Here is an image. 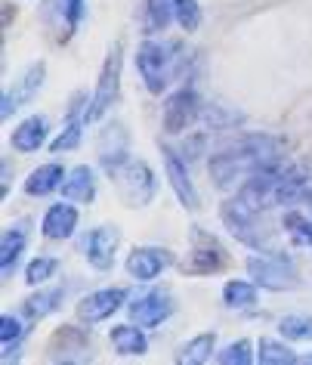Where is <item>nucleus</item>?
<instances>
[{
  "label": "nucleus",
  "mask_w": 312,
  "mask_h": 365,
  "mask_svg": "<svg viewBox=\"0 0 312 365\" xmlns=\"http://www.w3.org/2000/svg\"><path fill=\"white\" fill-rule=\"evenodd\" d=\"M182 43H161V41H142L136 50V71H140L145 90L152 96H161L164 87L182 71V59L177 56Z\"/></svg>",
  "instance_id": "nucleus-2"
},
{
  "label": "nucleus",
  "mask_w": 312,
  "mask_h": 365,
  "mask_svg": "<svg viewBox=\"0 0 312 365\" xmlns=\"http://www.w3.org/2000/svg\"><path fill=\"white\" fill-rule=\"evenodd\" d=\"M127 307V288H99V291H90L75 304V316L80 325H99L105 319H112L118 309Z\"/></svg>",
  "instance_id": "nucleus-9"
},
{
  "label": "nucleus",
  "mask_w": 312,
  "mask_h": 365,
  "mask_svg": "<svg viewBox=\"0 0 312 365\" xmlns=\"http://www.w3.org/2000/svg\"><path fill=\"white\" fill-rule=\"evenodd\" d=\"M28 226H31V220L22 217V220H16L13 226H6L4 235H0V272H4V279H10L13 269L19 267L25 245H28V232H31Z\"/></svg>",
  "instance_id": "nucleus-18"
},
{
  "label": "nucleus",
  "mask_w": 312,
  "mask_h": 365,
  "mask_svg": "<svg viewBox=\"0 0 312 365\" xmlns=\"http://www.w3.org/2000/svg\"><path fill=\"white\" fill-rule=\"evenodd\" d=\"M173 294L170 291H161V288H152L145 291V294L133 297L130 304H127V313H130V322L142 325V328H158L161 322H167L173 316Z\"/></svg>",
  "instance_id": "nucleus-13"
},
{
  "label": "nucleus",
  "mask_w": 312,
  "mask_h": 365,
  "mask_svg": "<svg viewBox=\"0 0 312 365\" xmlns=\"http://www.w3.org/2000/svg\"><path fill=\"white\" fill-rule=\"evenodd\" d=\"M198 115H201V96H198V90L180 87V90H173V93L164 99L161 127H164V133L180 136V133H186L189 127L198 121Z\"/></svg>",
  "instance_id": "nucleus-8"
},
{
  "label": "nucleus",
  "mask_w": 312,
  "mask_h": 365,
  "mask_svg": "<svg viewBox=\"0 0 312 365\" xmlns=\"http://www.w3.org/2000/svg\"><path fill=\"white\" fill-rule=\"evenodd\" d=\"M177 22L173 16V0H145V34H161Z\"/></svg>",
  "instance_id": "nucleus-29"
},
{
  "label": "nucleus",
  "mask_w": 312,
  "mask_h": 365,
  "mask_svg": "<svg viewBox=\"0 0 312 365\" xmlns=\"http://www.w3.org/2000/svg\"><path fill=\"white\" fill-rule=\"evenodd\" d=\"M66 168H62L59 161H47V164H41V168H34L28 173V180L22 182V189H25V195H31V198H43V195H50V192H56V189L62 186V180H66Z\"/></svg>",
  "instance_id": "nucleus-24"
},
{
  "label": "nucleus",
  "mask_w": 312,
  "mask_h": 365,
  "mask_svg": "<svg viewBox=\"0 0 312 365\" xmlns=\"http://www.w3.org/2000/svg\"><path fill=\"white\" fill-rule=\"evenodd\" d=\"M281 226H284V232L291 235V242L297 245V248H312V220L306 214H300V211H291L281 217Z\"/></svg>",
  "instance_id": "nucleus-30"
},
{
  "label": "nucleus",
  "mask_w": 312,
  "mask_h": 365,
  "mask_svg": "<svg viewBox=\"0 0 312 365\" xmlns=\"http://www.w3.org/2000/svg\"><path fill=\"white\" fill-rule=\"evenodd\" d=\"M177 257H173L170 248H161V245H140L127 254L124 260V269L127 276L136 279V282H155L167 267H173Z\"/></svg>",
  "instance_id": "nucleus-12"
},
{
  "label": "nucleus",
  "mask_w": 312,
  "mask_h": 365,
  "mask_svg": "<svg viewBox=\"0 0 312 365\" xmlns=\"http://www.w3.org/2000/svg\"><path fill=\"white\" fill-rule=\"evenodd\" d=\"M112 180H118V192H121L127 207H145L158 192V180L155 170L140 158H130Z\"/></svg>",
  "instance_id": "nucleus-6"
},
{
  "label": "nucleus",
  "mask_w": 312,
  "mask_h": 365,
  "mask_svg": "<svg viewBox=\"0 0 312 365\" xmlns=\"http://www.w3.org/2000/svg\"><path fill=\"white\" fill-rule=\"evenodd\" d=\"M87 103L90 99H84V96H78L75 103H71V112H68V121L62 124V130H59V136L50 143V152L53 155H62V152H71V149H78L80 145V140H84V108H87Z\"/></svg>",
  "instance_id": "nucleus-22"
},
{
  "label": "nucleus",
  "mask_w": 312,
  "mask_h": 365,
  "mask_svg": "<svg viewBox=\"0 0 312 365\" xmlns=\"http://www.w3.org/2000/svg\"><path fill=\"white\" fill-rule=\"evenodd\" d=\"M260 300V285L254 279H229L223 285V304L229 309H251Z\"/></svg>",
  "instance_id": "nucleus-27"
},
{
  "label": "nucleus",
  "mask_w": 312,
  "mask_h": 365,
  "mask_svg": "<svg viewBox=\"0 0 312 365\" xmlns=\"http://www.w3.org/2000/svg\"><path fill=\"white\" fill-rule=\"evenodd\" d=\"M275 164H281V143L275 136L247 133L238 143L219 149L210 158L207 170H210V182L217 189H238L254 173L275 168Z\"/></svg>",
  "instance_id": "nucleus-1"
},
{
  "label": "nucleus",
  "mask_w": 312,
  "mask_h": 365,
  "mask_svg": "<svg viewBox=\"0 0 312 365\" xmlns=\"http://www.w3.org/2000/svg\"><path fill=\"white\" fill-rule=\"evenodd\" d=\"M108 341H112L115 353L124 356V359H136V356L149 353V334H145L142 325L127 322V325H115L108 331Z\"/></svg>",
  "instance_id": "nucleus-23"
},
{
  "label": "nucleus",
  "mask_w": 312,
  "mask_h": 365,
  "mask_svg": "<svg viewBox=\"0 0 312 365\" xmlns=\"http://www.w3.org/2000/svg\"><path fill=\"white\" fill-rule=\"evenodd\" d=\"M254 359H256V353H254V346H251V341H247V337L226 344L223 350L217 353V362H219V365H251Z\"/></svg>",
  "instance_id": "nucleus-34"
},
{
  "label": "nucleus",
  "mask_w": 312,
  "mask_h": 365,
  "mask_svg": "<svg viewBox=\"0 0 312 365\" xmlns=\"http://www.w3.org/2000/svg\"><path fill=\"white\" fill-rule=\"evenodd\" d=\"M50 362H90V334L78 325H59L47 344Z\"/></svg>",
  "instance_id": "nucleus-14"
},
{
  "label": "nucleus",
  "mask_w": 312,
  "mask_h": 365,
  "mask_svg": "<svg viewBox=\"0 0 312 365\" xmlns=\"http://www.w3.org/2000/svg\"><path fill=\"white\" fill-rule=\"evenodd\" d=\"M279 334L288 341L300 344V341H312V316L306 313H291L279 319Z\"/></svg>",
  "instance_id": "nucleus-31"
},
{
  "label": "nucleus",
  "mask_w": 312,
  "mask_h": 365,
  "mask_svg": "<svg viewBox=\"0 0 312 365\" xmlns=\"http://www.w3.org/2000/svg\"><path fill=\"white\" fill-rule=\"evenodd\" d=\"M214 350H217V334H195L192 341L186 344H180L177 346V353H173V362H180V365H204L214 359Z\"/></svg>",
  "instance_id": "nucleus-26"
},
{
  "label": "nucleus",
  "mask_w": 312,
  "mask_h": 365,
  "mask_svg": "<svg viewBox=\"0 0 312 365\" xmlns=\"http://www.w3.org/2000/svg\"><path fill=\"white\" fill-rule=\"evenodd\" d=\"M219 220H223V226L241 245H247V248H254V251H263L266 235L260 230V211L247 205L241 195H232L229 202H223V207H219Z\"/></svg>",
  "instance_id": "nucleus-5"
},
{
  "label": "nucleus",
  "mask_w": 312,
  "mask_h": 365,
  "mask_svg": "<svg viewBox=\"0 0 312 365\" xmlns=\"http://www.w3.org/2000/svg\"><path fill=\"white\" fill-rule=\"evenodd\" d=\"M50 143V121L43 115H28L25 121H19L10 133V145L19 155H31L43 149Z\"/></svg>",
  "instance_id": "nucleus-20"
},
{
  "label": "nucleus",
  "mask_w": 312,
  "mask_h": 365,
  "mask_svg": "<svg viewBox=\"0 0 312 365\" xmlns=\"http://www.w3.org/2000/svg\"><path fill=\"white\" fill-rule=\"evenodd\" d=\"M161 155H164V173H167V182H170L173 195H177V202L186 207V211H198V207H201V198H198L195 182H192V177H189L186 161H182L173 149H167V145H164Z\"/></svg>",
  "instance_id": "nucleus-16"
},
{
  "label": "nucleus",
  "mask_w": 312,
  "mask_h": 365,
  "mask_svg": "<svg viewBox=\"0 0 312 365\" xmlns=\"http://www.w3.org/2000/svg\"><path fill=\"white\" fill-rule=\"evenodd\" d=\"M96 186H99L96 168H90V164H75V168L66 173V180H62L59 192H62V198H68V202H75V205H93Z\"/></svg>",
  "instance_id": "nucleus-21"
},
{
  "label": "nucleus",
  "mask_w": 312,
  "mask_h": 365,
  "mask_svg": "<svg viewBox=\"0 0 312 365\" xmlns=\"http://www.w3.org/2000/svg\"><path fill=\"white\" fill-rule=\"evenodd\" d=\"M56 269H59V260L50 257V254H41V257L28 260V267H25V282H28L31 288H41L56 276Z\"/></svg>",
  "instance_id": "nucleus-33"
},
{
  "label": "nucleus",
  "mask_w": 312,
  "mask_h": 365,
  "mask_svg": "<svg viewBox=\"0 0 312 365\" xmlns=\"http://www.w3.org/2000/svg\"><path fill=\"white\" fill-rule=\"evenodd\" d=\"M247 276L266 291H293L303 285L293 260L284 257V254H251L247 257Z\"/></svg>",
  "instance_id": "nucleus-3"
},
{
  "label": "nucleus",
  "mask_w": 312,
  "mask_h": 365,
  "mask_svg": "<svg viewBox=\"0 0 312 365\" xmlns=\"http://www.w3.org/2000/svg\"><path fill=\"white\" fill-rule=\"evenodd\" d=\"M312 198V177L303 168H288L281 170L279 182H275V192H272V205H300Z\"/></svg>",
  "instance_id": "nucleus-19"
},
{
  "label": "nucleus",
  "mask_w": 312,
  "mask_h": 365,
  "mask_svg": "<svg viewBox=\"0 0 312 365\" xmlns=\"http://www.w3.org/2000/svg\"><path fill=\"white\" fill-rule=\"evenodd\" d=\"M78 220H80V214H78L75 202L62 198V202L47 207V214H43V220H41V235L50 242H66L75 235Z\"/></svg>",
  "instance_id": "nucleus-17"
},
{
  "label": "nucleus",
  "mask_w": 312,
  "mask_h": 365,
  "mask_svg": "<svg viewBox=\"0 0 312 365\" xmlns=\"http://www.w3.org/2000/svg\"><path fill=\"white\" fill-rule=\"evenodd\" d=\"M118 245H121V230L105 223V226H96V230H90L84 239H80V254H84V260L93 269L108 272V269L115 267Z\"/></svg>",
  "instance_id": "nucleus-11"
},
{
  "label": "nucleus",
  "mask_w": 312,
  "mask_h": 365,
  "mask_svg": "<svg viewBox=\"0 0 312 365\" xmlns=\"http://www.w3.org/2000/svg\"><path fill=\"white\" fill-rule=\"evenodd\" d=\"M96 152H99L103 170L108 173V177H115V173L133 158L130 155V136H127L124 124H118V121L105 124V130L99 133V140H96Z\"/></svg>",
  "instance_id": "nucleus-15"
},
{
  "label": "nucleus",
  "mask_w": 312,
  "mask_h": 365,
  "mask_svg": "<svg viewBox=\"0 0 312 365\" xmlns=\"http://www.w3.org/2000/svg\"><path fill=\"white\" fill-rule=\"evenodd\" d=\"M173 16L182 31H198L201 29V6L198 0H173Z\"/></svg>",
  "instance_id": "nucleus-35"
},
{
  "label": "nucleus",
  "mask_w": 312,
  "mask_h": 365,
  "mask_svg": "<svg viewBox=\"0 0 312 365\" xmlns=\"http://www.w3.org/2000/svg\"><path fill=\"white\" fill-rule=\"evenodd\" d=\"M62 300H66V288L41 285V291H34L31 297H25L22 316L31 319V322H41V319H47V316L56 313V309L62 307Z\"/></svg>",
  "instance_id": "nucleus-25"
},
{
  "label": "nucleus",
  "mask_w": 312,
  "mask_h": 365,
  "mask_svg": "<svg viewBox=\"0 0 312 365\" xmlns=\"http://www.w3.org/2000/svg\"><path fill=\"white\" fill-rule=\"evenodd\" d=\"M53 13L59 16L62 29H66V38L71 31L80 25V19H84V10H87V0H50Z\"/></svg>",
  "instance_id": "nucleus-32"
},
{
  "label": "nucleus",
  "mask_w": 312,
  "mask_h": 365,
  "mask_svg": "<svg viewBox=\"0 0 312 365\" xmlns=\"http://www.w3.org/2000/svg\"><path fill=\"white\" fill-rule=\"evenodd\" d=\"M43 81H47V62H31L28 68L19 75V81L6 90L4 93V108H0V115H4V121H10V118L19 112V108H25V106H31L34 103V96L41 93V87H43Z\"/></svg>",
  "instance_id": "nucleus-10"
},
{
  "label": "nucleus",
  "mask_w": 312,
  "mask_h": 365,
  "mask_svg": "<svg viewBox=\"0 0 312 365\" xmlns=\"http://www.w3.org/2000/svg\"><path fill=\"white\" fill-rule=\"evenodd\" d=\"M226 263H229V257H226L223 245H219L214 235H207V232H201L198 226H192V251L180 269L186 272V276H214V272H219Z\"/></svg>",
  "instance_id": "nucleus-7"
},
{
  "label": "nucleus",
  "mask_w": 312,
  "mask_h": 365,
  "mask_svg": "<svg viewBox=\"0 0 312 365\" xmlns=\"http://www.w3.org/2000/svg\"><path fill=\"white\" fill-rule=\"evenodd\" d=\"M300 362H306V365H312V353H309V356H300Z\"/></svg>",
  "instance_id": "nucleus-38"
},
{
  "label": "nucleus",
  "mask_w": 312,
  "mask_h": 365,
  "mask_svg": "<svg viewBox=\"0 0 312 365\" xmlns=\"http://www.w3.org/2000/svg\"><path fill=\"white\" fill-rule=\"evenodd\" d=\"M10 195V161H4V198Z\"/></svg>",
  "instance_id": "nucleus-37"
},
{
  "label": "nucleus",
  "mask_w": 312,
  "mask_h": 365,
  "mask_svg": "<svg viewBox=\"0 0 312 365\" xmlns=\"http://www.w3.org/2000/svg\"><path fill=\"white\" fill-rule=\"evenodd\" d=\"M121 66H124L121 43H115V47L105 53V62H103V71H99V84L93 90V99H90L87 108H84L87 124L99 121V118L118 103V96H121Z\"/></svg>",
  "instance_id": "nucleus-4"
},
{
  "label": "nucleus",
  "mask_w": 312,
  "mask_h": 365,
  "mask_svg": "<svg viewBox=\"0 0 312 365\" xmlns=\"http://www.w3.org/2000/svg\"><path fill=\"white\" fill-rule=\"evenodd\" d=\"M22 337H25V322L19 316H13V313L0 316V341H4V346L22 344Z\"/></svg>",
  "instance_id": "nucleus-36"
},
{
  "label": "nucleus",
  "mask_w": 312,
  "mask_h": 365,
  "mask_svg": "<svg viewBox=\"0 0 312 365\" xmlns=\"http://www.w3.org/2000/svg\"><path fill=\"white\" fill-rule=\"evenodd\" d=\"M256 362H260V365H293V362H300V356L293 353V346L288 344V337H284V341H275V337H260V344H256Z\"/></svg>",
  "instance_id": "nucleus-28"
}]
</instances>
